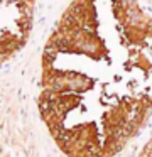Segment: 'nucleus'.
I'll list each match as a JSON object with an SVG mask.
<instances>
[{"mask_svg":"<svg viewBox=\"0 0 152 157\" xmlns=\"http://www.w3.org/2000/svg\"><path fill=\"white\" fill-rule=\"evenodd\" d=\"M152 108V0H74L42 54L39 110L69 157H111Z\"/></svg>","mask_w":152,"mask_h":157,"instance_id":"nucleus-1","label":"nucleus"},{"mask_svg":"<svg viewBox=\"0 0 152 157\" xmlns=\"http://www.w3.org/2000/svg\"><path fill=\"white\" fill-rule=\"evenodd\" d=\"M36 0H0V63L25 46L34 22Z\"/></svg>","mask_w":152,"mask_h":157,"instance_id":"nucleus-2","label":"nucleus"},{"mask_svg":"<svg viewBox=\"0 0 152 157\" xmlns=\"http://www.w3.org/2000/svg\"><path fill=\"white\" fill-rule=\"evenodd\" d=\"M140 157H152V140L149 142V145L144 149V152H142Z\"/></svg>","mask_w":152,"mask_h":157,"instance_id":"nucleus-3","label":"nucleus"}]
</instances>
